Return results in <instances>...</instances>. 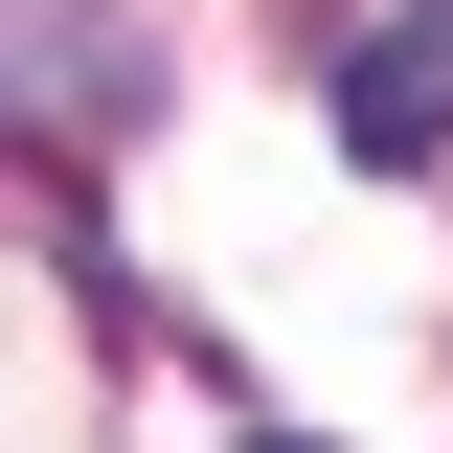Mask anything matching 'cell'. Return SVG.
I'll return each instance as SVG.
<instances>
[{
  "label": "cell",
  "instance_id": "2",
  "mask_svg": "<svg viewBox=\"0 0 453 453\" xmlns=\"http://www.w3.org/2000/svg\"><path fill=\"white\" fill-rule=\"evenodd\" d=\"M250 453H318V431H250Z\"/></svg>",
  "mask_w": 453,
  "mask_h": 453
},
{
  "label": "cell",
  "instance_id": "1",
  "mask_svg": "<svg viewBox=\"0 0 453 453\" xmlns=\"http://www.w3.org/2000/svg\"><path fill=\"white\" fill-rule=\"evenodd\" d=\"M340 136H363V159H431V136H453V68L431 46H363V68H340Z\"/></svg>",
  "mask_w": 453,
  "mask_h": 453
}]
</instances>
